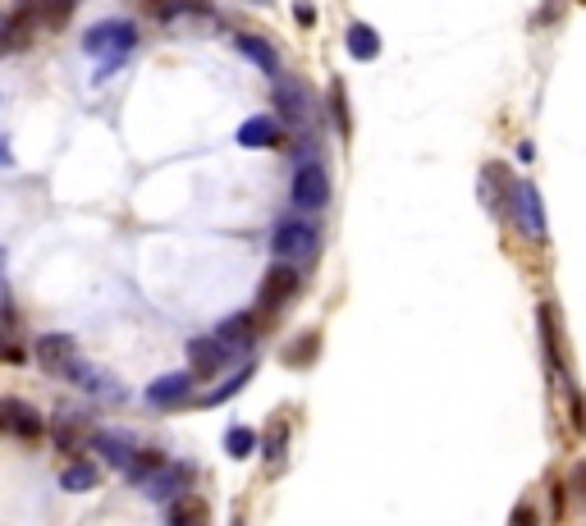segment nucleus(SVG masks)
Wrapping results in <instances>:
<instances>
[{
	"label": "nucleus",
	"instance_id": "412c9836",
	"mask_svg": "<svg viewBox=\"0 0 586 526\" xmlns=\"http://www.w3.org/2000/svg\"><path fill=\"white\" fill-rule=\"evenodd\" d=\"M225 449H229V458H248V453L257 449V430H248V426H229Z\"/></svg>",
	"mask_w": 586,
	"mask_h": 526
},
{
	"label": "nucleus",
	"instance_id": "f8f14e48",
	"mask_svg": "<svg viewBox=\"0 0 586 526\" xmlns=\"http://www.w3.org/2000/svg\"><path fill=\"white\" fill-rule=\"evenodd\" d=\"M92 449L101 453V462H110V467L129 472V462H133V453H138V444H133L124 430H110V435H97V440H92Z\"/></svg>",
	"mask_w": 586,
	"mask_h": 526
},
{
	"label": "nucleus",
	"instance_id": "cd10ccee",
	"mask_svg": "<svg viewBox=\"0 0 586 526\" xmlns=\"http://www.w3.org/2000/svg\"><path fill=\"white\" fill-rule=\"evenodd\" d=\"M234 526H243V522H234Z\"/></svg>",
	"mask_w": 586,
	"mask_h": 526
},
{
	"label": "nucleus",
	"instance_id": "4468645a",
	"mask_svg": "<svg viewBox=\"0 0 586 526\" xmlns=\"http://www.w3.org/2000/svg\"><path fill=\"white\" fill-rule=\"evenodd\" d=\"M165 526H211V508L202 504L197 494H179V499H170Z\"/></svg>",
	"mask_w": 586,
	"mask_h": 526
},
{
	"label": "nucleus",
	"instance_id": "0eeeda50",
	"mask_svg": "<svg viewBox=\"0 0 586 526\" xmlns=\"http://www.w3.org/2000/svg\"><path fill=\"white\" fill-rule=\"evenodd\" d=\"M0 430H10L19 440H37L46 430V421H42V412L28 408L23 398H0Z\"/></svg>",
	"mask_w": 586,
	"mask_h": 526
},
{
	"label": "nucleus",
	"instance_id": "a878e982",
	"mask_svg": "<svg viewBox=\"0 0 586 526\" xmlns=\"http://www.w3.org/2000/svg\"><path fill=\"white\" fill-rule=\"evenodd\" d=\"M518 526H532V513H518Z\"/></svg>",
	"mask_w": 586,
	"mask_h": 526
},
{
	"label": "nucleus",
	"instance_id": "6ab92c4d",
	"mask_svg": "<svg viewBox=\"0 0 586 526\" xmlns=\"http://www.w3.org/2000/svg\"><path fill=\"white\" fill-rule=\"evenodd\" d=\"M248 376H252L248 366H243V371H234V376H229L225 385H216V389H211V394H202V398H197V408H216V403H225V398H234L243 385H248Z\"/></svg>",
	"mask_w": 586,
	"mask_h": 526
},
{
	"label": "nucleus",
	"instance_id": "1a4fd4ad",
	"mask_svg": "<svg viewBox=\"0 0 586 526\" xmlns=\"http://www.w3.org/2000/svg\"><path fill=\"white\" fill-rule=\"evenodd\" d=\"M518 225L527 229V238L541 243L545 238V211H541V193L532 179H518Z\"/></svg>",
	"mask_w": 586,
	"mask_h": 526
},
{
	"label": "nucleus",
	"instance_id": "b1692460",
	"mask_svg": "<svg viewBox=\"0 0 586 526\" xmlns=\"http://www.w3.org/2000/svg\"><path fill=\"white\" fill-rule=\"evenodd\" d=\"M74 5H78V0H51V14H46V19H51V23H60L69 10H74Z\"/></svg>",
	"mask_w": 586,
	"mask_h": 526
},
{
	"label": "nucleus",
	"instance_id": "393cba45",
	"mask_svg": "<svg viewBox=\"0 0 586 526\" xmlns=\"http://www.w3.org/2000/svg\"><path fill=\"white\" fill-rule=\"evenodd\" d=\"M293 14H298V23H316V10H312V5H298Z\"/></svg>",
	"mask_w": 586,
	"mask_h": 526
},
{
	"label": "nucleus",
	"instance_id": "2eb2a0df",
	"mask_svg": "<svg viewBox=\"0 0 586 526\" xmlns=\"http://www.w3.org/2000/svg\"><path fill=\"white\" fill-rule=\"evenodd\" d=\"M188 357H193V376H216L220 366L229 362L216 339H193V344H188Z\"/></svg>",
	"mask_w": 586,
	"mask_h": 526
},
{
	"label": "nucleus",
	"instance_id": "f3484780",
	"mask_svg": "<svg viewBox=\"0 0 586 526\" xmlns=\"http://www.w3.org/2000/svg\"><path fill=\"white\" fill-rule=\"evenodd\" d=\"M348 55H353V60H376L380 55V33L371 23H353V28H348Z\"/></svg>",
	"mask_w": 586,
	"mask_h": 526
},
{
	"label": "nucleus",
	"instance_id": "9d476101",
	"mask_svg": "<svg viewBox=\"0 0 586 526\" xmlns=\"http://www.w3.org/2000/svg\"><path fill=\"white\" fill-rule=\"evenodd\" d=\"M188 389H193V371H170V376L147 385V403L152 408H174V403H184Z\"/></svg>",
	"mask_w": 586,
	"mask_h": 526
},
{
	"label": "nucleus",
	"instance_id": "aec40b11",
	"mask_svg": "<svg viewBox=\"0 0 586 526\" xmlns=\"http://www.w3.org/2000/svg\"><path fill=\"white\" fill-rule=\"evenodd\" d=\"M316 348H321V334H303V339H293V344L284 348V362L289 366H312Z\"/></svg>",
	"mask_w": 586,
	"mask_h": 526
},
{
	"label": "nucleus",
	"instance_id": "f257e3e1",
	"mask_svg": "<svg viewBox=\"0 0 586 526\" xmlns=\"http://www.w3.org/2000/svg\"><path fill=\"white\" fill-rule=\"evenodd\" d=\"M138 46V28L129 19H110V23H97V28H87L83 33V51L87 55H129Z\"/></svg>",
	"mask_w": 586,
	"mask_h": 526
},
{
	"label": "nucleus",
	"instance_id": "5701e85b",
	"mask_svg": "<svg viewBox=\"0 0 586 526\" xmlns=\"http://www.w3.org/2000/svg\"><path fill=\"white\" fill-rule=\"evenodd\" d=\"M284 435H289V426H284V417H280V421L271 426V444H266V453H271V467H275V472L284 467Z\"/></svg>",
	"mask_w": 586,
	"mask_h": 526
},
{
	"label": "nucleus",
	"instance_id": "ddd939ff",
	"mask_svg": "<svg viewBox=\"0 0 586 526\" xmlns=\"http://www.w3.org/2000/svg\"><path fill=\"white\" fill-rule=\"evenodd\" d=\"M275 142H280V119H271V115H252V119H243L239 147L257 151V147H275Z\"/></svg>",
	"mask_w": 586,
	"mask_h": 526
},
{
	"label": "nucleus",
	"instance_id": "bb28decb",
	"mask_svg": "<svg viewBox=\"0 0 586 526\" xmlns=\"http://www.w3.org/2000/svg\"><path fill=\"white\" fill-rule=\"evenodd\" d=\"M257 5H271V0H257Z\"/></svg>",
	"mask_w": 586,
	"mask_h": 526
},
{
	"label": "nucleus",
	"instance_id": "f03ea898",
	"mask_svg": "<svg viewBox=\"0 0 586 526\" xmlns=\"http://www.w3.org/2000/svg\"><path fill=\"white\" fill-rule=\"evenodd\" d=\"M271 247L280 257H293V261H312L316 247H321V229L312 220H280L271 234Z\"/></svg>",
	"mask_w": 586,
	"mask_h": 526
},
{
	"label": "nucleus",
	"instance_id": "39448f33",
	"mask_svg": "<svg viewBox=\"0 0 586 526\" xmlns=\"http://www.w3.org/2000/svg\"><path fill=\"white\" fill-rule=\"evenodd\" d=\"M293 293H298V270L284 266V261H280V266H271L266 275H261L257 307H261V312H280V307L293 298Z\"/></svg>",
	"mask_w": 586,
	"mask_h": 526
},
{
	"label": "nucleus",
	"instance_id": "a211bd4d",
	"mask_svg": "<svg viewBox=\"0 0 586 526\" xmlns=\"http://www.w3.org/2000/svg\"><path fill=\"white\" fill-rule=\"evenodd\" d=\"M97 481H101V472L92 467V462H74L65 476H60V485H65L69 494H83V490H97Z\"/></svg>",
	"mask_w": 586,
	"mask_h": 526
},
{
	"label": "nucleus",
	"instance_id": "423d86ee",
	"mask_svg": "<svg viewBox=\"0 0 586 526\" xmlns=\"http://www.w3.org/2000/svg\"><path fill=\"white\" fill-rule=\"evenodd\" d=\"M188 481H193V467H184V462H170V467H156V472L142 476V490H147V499H161V504H170V499H179V494L188 490Z\"/></svg>",
	"mask_w": 586,
	"mask_h": 526
},
{
	"label": "nucleus",
	"instance_id": "20e7f679",
	"mask_svg": "<svg viewBox=\"0 0 586 526\" xmlns=\"http://www.w3.org/2000/svg\"><path fill=\"white\" fill-rule=\"evenodd\" d=\"M289 197H293V206H298V211H321V206L330 202V174L321 170L316 161L298 165V170H293Z\"/></svg>",
	"mask_w": 586,
	"mask_h": 526
},
{
	"label": "nucleus",
	"instance_id": "dca6fc26",
	"mask_svg": "<svg viewBox=\"0 0 586 526\" xmlns=\"http://www.w3.org/2000/svg\"><path fill=\"white\" fill-rule=\"evenodd\" d=\"M74 353H78L74 334H42L37 339V362H46V366H65Z\"/></svg>",
	"mask_w": 586,
	"mask_h": 526
},
{
	"label": "nucleus",
	"instance_id": "9b49d317",
	"mask_svg": "<svg viewBox=\"0 0 586 526\" xmlns=\"http://www.w3.org/2000/svg\"><path fill=\"white\" fill-rule=\"evenodd\" d=\"M234 46H239V55H248V60H252V65H257L266 78H280V51H275L266 37L239 33V37H234Z\"/></svg>",
	"mask_w": 586,
	"mask_h": 526
},
{
	"label": "nucleus",
	"instance_id": "6e6552de",
	"mask_svg": "<svg viewBox=\"0 0 586 526\" xmlns=\"http://www.w3.org/2000/svg\"><path fill=\"white\" fill-rule=\"evenodd\" d=\"M252 334H257V316L239 312V316H225V321L216 325V334H211V339H216L225 353H248V348H252Z\"/></svg>",
	"mask_w": 586,
	"mask_h": 526
},
{
	"label": "nucleus",
	"instance_id": "4be33fe9",
	"mask_svg": "<svg viewBox=\"0 0 586 526\" xmlns=\"http://www.w3.org/2000/svg\"><path fill=\"white\" fill-rule=\"evenodd\" d=\"M280 110L293 119V124H307V106H303V87L280 83Z\"/></svg>",
	"mask_w": 586,
	"mask_h": 526
},
{
	"label": "nucleus",
	"instance_id": "7ed1b4c3",
	"mask_svg": "<svg viewBox=\"0 0 586 526\" xmlns=\"http://www.w3.org/2000/svg\"><path fill=\"white\" fill-rule=\"evenodd\" d=\"M60 371H65L69 380H74L78 389H87V394L92 398H101V403H124V385L115 376H110V371H101V366H92V362H83V357H69L65 366H60Z\"/></svg>",
	"mask_w": 586,
	"mask_h": 526
}]
</instances>
